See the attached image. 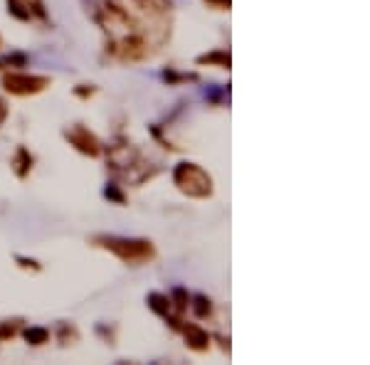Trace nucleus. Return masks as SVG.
Returning <instances> with one entry per match:
<instances>
[{"instance_id": "f257e3e1", "label": "nucleus", "mask_w": 370, "mask_h": 365, "mask_svg": "<svg viewBox=\"0 0 370 365\" xmlns=\"http://www.w3.org/2000/svg\"><path fill=\"white\" fill-rule=\"evenodd\" d=\"M94 245L101 247V250H106V252H111V255H116L124 264H131V266L148 264V262L156 257V247H153L151 240L99 235V237H94Z\"/></svg>"}, {"instance_id": "f03ea898", "label": "nucleus", "mask_w": 370, "mask_h": 365, "mask_svg": "<svg viewBox=\"0 0 370 365\" xmlns=\"http://www.w3.org/2000/svg\"><path fill=\"white\" fill-rule=\"evenodd\" d=\"M178 190L188 198H210L213 195V178L198 163H178L173 171Z\"/></svg>"}, {"instance_id": "7ed1b4c3", "label": "nucleus", "mask_w": 370, "mask_h": 365, "mask_svg": "<svg viewBox=\"0 0 370 365\" xmlns=\"http://www.w3.org/2000/svg\"><path fill=\"white\" fill-rule=\"evenodd\" d=\"M50 77H40V74H22V72H10L3 74V89L15 96H30L40 94L50 87Z\"/></svg>"}, {"instance_id": "20e7f679", "label": "nucleus", "mask_w": 370, "mask_h": 365, "mask_svg": "<svg viewBox=\"0 0 370 365\" xmlns=\"http://www.w3.org/2000/svg\"><path fill=\"white\" fill-rule=\"evenodd\" d=\"M64 138L69 141V146H74L79 153H84V156H89V158H97L101 153L99 138H97L89 129H84L82 124H74V126H69V129H64Z\"/></svg>"}, {"instance_id": "39448f33", "label": "nucleus", "mask_w": 370, "mask_h": 365, "mask_svg": "<svg viewBox=\"0 0 370 365\" xmlns=\"http://www.w3.org/2000/svg\"><path fill=\"white\" fill-rule=\"evenodd\" d=\"M178 331H183V336H185V345H188V348L198 350V353H205V350L210 348L208 331H203L198 324H185V326H180Z\"/></svg>"}, {"instance_id": "423d86ee", "label": "nucleus", "mask_w": 370, "mask_h": 365, "mask_svg": "<svg viewBox=\"0 0 370 365\" xmlns=\"http://www.w3.org/2000/svg\"><path fill=\"white\" fill-rule=\"evenodd\" d=\"M148 308H151L153 313H158V316H163V318H168L171 316V308H173V303H171V296L168 294H161V292H153V294H148Z\"/></svg>"}, {"instance_id": "0eeeda50", "label": "nucleus", "mask_w": 370, "mask_h": 365, "mask_svg": "<svg viewBox=\"0 0 370 365\" xmlns=\"http://www.w3.org/2000/svg\"><path fill=\"white\" fill-rule=\"evenodd\" d=\"M13 171H15L17 178H27V173L32 171V156L25 146H20L13 156Z\"/></svg>"}, {"instance_id": "6e6552de", "label": "nucleus", "mask_w": 370, "mask_h": 365, "mask_svg": "<svg viewBox=\"0 0 370 365\" xmlns=\"http://www.w3.org/2000/svg\"><path fill=\"white\" fill-rule=\"evenodd\" d=\"M136 6L153 17L168 15V13H171V0H136Z\"/></svg>"}, {"instance_id": "1a4fd4ad", "label": "nucleus", "mask_w": 370, "mask_h": 365, "mask_svg": "<svg viewBox=\"0 0 370 365\" xmlns=\"http://www.w3.org/2000/svg\"><path fill=\"white\" fill-rule=\"evenodd\" d=\"M198 64H218V67L229 69L232 59H229V52H210V55H200Z\"/></svg>"}, {"instance_id": "9d476101", "label": "nucleus", "mask_w": 370, "mask_h": 365, "mask_svg": "<svg viewBox=\"0 0 370 365\" xmlns=\"http://www.w3.org/2000/svg\"><path fill=\"white\" fill-rule=\"evenodd\" d=\"M25 341L30 345H42L50 341V331L48 329H40V326H30V329H25Z\"/></svg>"}, {"instance_id": "9b49d317", "label": "nucleus", "mask_w": 370, "mask_h": 365, "mask_svg": "<svg viewBox=\"0 0 370 365\" xmlns=\"http://www.w3.org/2000/svg\"><path fill=\"white\" fill-rule=\"evenodd\" d=\"M8 13H10L13 17H17V20H22V22L32 17L30 8L25 6V0H8Z\"/></svg>"}, {"instance_id": "f8f14e48", "label": "nucleus", "mask_w": 370, "mask_h": 365, "mask_svg": "<svg viewBox=\"0 0 370 365\" xmlns=\"http://www.w3.org/2000/svg\"><path fill=\"white\" fill-rule=\"evenodd\" d=\"M193 311L198 318H208L210 313H213V303H210V299L205 296V294H198V296H193Z\"/></svg>"}, {"instance_id": "ddd939ff", "label": "nucleus", "mask_w": 370, "mask_h": 365, "mask_svg": "<svg viewBox=\"0 0 370 365\" xmlns=\"http://www.w3.org/2000/svg\"><path fill=\"white\" fill-rule=\"evenodd\" d=\"M25 64H27V57H25V55H20V52H15V55H8V57H3V59H0V69L25 67Z\"/></svg>"}, {"instance_id": "4468645a", "label": "nucleus", "mask_w": 370, "mask_h": 365, "mask_svg": "<svg viewBox=\"0 0 370 365\" xmlns=\"http://www.w3.org/2000/svg\"><path fill=\"white\" fill-rule=\"evenodd\" d=\"M171 303L176 306L178 313H183L185 308H188V294H185V289H176L171 296Z\"/></svg>"}, {"instance_id": "2eb2a0df", "label": "nucleus", "mask_w": 370, "mask_h": 365, "mask_svg": "<svg viewBox=\"0 0 370 365\" xmlns=\"http://www.w3.org/2000/svg\"><path fill=\"white\" fill-rule=\"evenodd\" d=\"M17 324H20V321H3V324H0V341L13 338V336L17 334Z\"/></svg>"}, {"instance_id": "dca6fc26", "label": "nucleus", "mask_w": 370, "mask_h": 365, "mask_svg": "<svg viewBox=\"0 0 370 365\" xmlns=\"http://www.w3.org/2000/svg\"><path fill=\"white\" fill-rule=\"evenodd\" d=\"M77 338H79L77 329L69 324H62V329H59V341H62L64 345H69V341H77Z\"/></svg>"}, {"instance_id": "f3484780", "label": "nucleus", "mask_w": 370, "mask_h": 365, "mask_svg": "<svg viewBox=\"0 0 370 365\" xmlns=\"http://www.w3.org/2000/svg\"><path fill=\"white\" fill-rule=\"evenodd\" d=\"M104 198L114 200V203H124V193L119 190V185H114V182H106V188H104Z\"/></svg>"}, {"instance_id": "a211bd4d", "label": "nucleus", "mask_w": 370, "mask_h": 365, "mask_svg": "<svg viewBox=\"0 0 370 365\" xmlns=\"http://www.w3.org/2000/svg\"><path fill=\"white\" fill-rule=\"evenodd\" d=\"M25 6L30 8V13H32V15L42 17V20L48 17V13H45V3H42V0H25Z\"/></svg>"}, {"instance_id": "6ab92c4d", "label": "nucleus", "mask_w": 370, "mask_h": 365, "mask_svg": "<svg viewBox=\"0 0 370 365\" xmlns=\"http://www.w3.org/2000/svg\"><path fill=\"white\" fill-rule=\"evenodd\" d=\"M163 79H166V82H195V74H176V72H171V69H168V72H163Z\"/></svg>"}, {"instance_id": "aec40b11", "label": "nucleus", "mask_w": 370, "mask_h": 365, "mask_svg": "<svg viewBox=\"0 0 370 365\" xmlns=\"http://www.w3.org/2000/svg\"><path fill=\"white\" fill-rule=\"evenodd\" d=\"M15 262L22 266V269H32V271H40V262H35V259H27V257H20L17 255L15 257Z\"/></svg>"}, {"instance_id": "412c9836", "label": "nucleus", "mask_w": 370, "mask_h": 365, "mask_svg": "<svg viewBox=\"0 0 370 365\" xmlns=\"http://www.w3.org/2000/svg\"><path fill=\"white\" fill-rule=\"evenodd\" d=\"M205 3L218 8V10H229V3H232V0H205Z\"/></svg>"}, {"instance_id": "4be33fe9", "label": "nucleus", "mask_w": 370, "mask_h": 365, "mask_svg": "<svg viewBox=\"0 0 370 365\" xmlns=\"http://www.w3.org/2000/svg\"><path fill=\"white\" fill-rule=\"evenodd\" d=\"M6 116H8V106H6V101L0 99V126H3V121H6Z\"/></svg>"}]
</instances>
